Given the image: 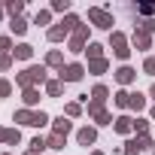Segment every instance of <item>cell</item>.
Returning <instances> with one entry per match:
<instances>
[{
  "label": "cell",
  "instance_id": "5",
  "mask_svg": "<svg viewBox=\"0 0 155 155\" xmlns=\"http://www.w3.org/2000/svg\"><path fill=\"white\" fill-rule=\"evenodd\" d=\"M85 64H79V61H70V64H64L61 70H58V79L67 85V82H82L85 79Z\"/></svg>",
  "mask_w": 155,
  "mask_h": 155
},
{
  "label": "cell",
  "instance_id": "12",
  "mask_svg": "<svg viewBox=\"0 0 155 155\" xmlns=\"http://www.w3.org/2000/svg\"><path fill=\"white\" fill-rule=\"evenodd\" d=\"M70 131H73V122H70L64 113H61L58 119H52V134H61V137H67Z\"/></svg>",
  "mask_w": 155,
  "mask_h": 155
},
{
  "label": "cell",
  "instance_id": "43",
  "mask_svg": "<svg viewBox=\"0 0 155 155\" xmlns=\"http://www.w3.org/2000/svg\"><path fill=\"white\" fill-rule=\"evenodd\" d=\"M149 122H155V107H152V110H149Z\"/></svg>",
  "mask_w": 155,
  "mask_h": 155
},
{
  "label": "cell",
  "instance_id": "25",
  "mask_svg": "<svg viewBox=\"0 0 155 155\" xmlns=\"http://www.w3.org/2000/svg\"><path fill=\"white\" fill-rule=\"evenodd\" d=\"M58 25H64V31H67V34H73L76 28H82V18L76 15V12H70V15H64V18H61Z\"/></svg>",
  "mask_w": 155,
  "mask_h": 155
},
{
  "label": "cell",
  "instance_id": "4",
  "mask_svg": "<svg viewBox=\"0 0 155 155\" xmlns=\"http://www.w3.org/2000/svg\"><path fill=\"white\" fill-rule=\"evenodd\" d=\"M88 21H91V28H101V31H110V34H113V25H116L113 12L104 9V6H88Z\"/></svg>",
  "mask_w": 155,
  "mask_h": 155
},
{
  "label": "cell",
  "instance_id": "40",
  "mask_svg": "<svg viewBox=\"0 0 155 155\" xmlns=\"http://www.w3.org/2000/svg\"><path fill=\"white\" fill-rule=\"evenodd\" d=\"M6 134H9V128H3V125H0V143H6Z\"/></svg>",
  "mask_w": 155,
  "mask_h": 155
},
{
  "label": "cell",
  "instance_id": "39",
  "mask_svg": "<svg viewBox=\"0 0 155 155\" xmlns=\"http://www.w3.org/2000/svg\"><path fill=\"white\" fill-rule=\"evenodd\" d=\"M12 64H15V58H12V55H0V73H9V70H12Z\"/></svg>",
  "mask_w": 155,
  "mask_h": 155
},
{
  "label": "cell",
  "instance_id": "41",
  "mask_svg": "<svg viewBox=\"0 0 155 155\" xmlns=\"http://www.w3.org/2000/svg\"><path fill=\"white\" fill-rule=\"evenodd\" d=\"M88 155H107V152H104V149H91Z\"/></svg>",
  "mask_w": 155,
  "mask_h": 155
},
{
  "label": "cell",
  "instance_id": "26",
  "mask_svg": "<svg viewBox=\"0 0 155 155\" xmlns=\"http://www.w3.org/2000/svg\"><path fill=\"white\" fill-rule=\"evenodd\" d=\"M34 25H40V28H52V9L46 6V9H37V15H34Z\"/></svg>",
  "mask_w": 155,
  "mask_h": 155
},
{
  "label": "cell",
  "instance_id": "45",
  "mask_svg": "<svg viewBox=\"0 0 155 155\" xmlns=\"http://www.w3.org/2000/svg\"><path fill=\"white\" fill-rule=\"evenodd\" d=\"M25 155H37V152H31V149H28V152H25Z\"/></svg>",
  "mask_w": 155,
  "mask_h": 155
},
{
  "label": "cell",
  "instance_id": "9",
  "mask_svg": "<svg viewBox=\"0 0 155 155\" xmlns=\"http://www.w3.org/2000/svg\"><path fill=\"white\" fill-rule=\"evenodd\" d=\"M155 43H152V37L149 34H140V31H134L131 34V49H137V52H149Z\"/></svg>",
  "mask_w": 155,
  "mask_h": 155
},
{
  "label": "cell",
  "instance_id": "30",
  "mask_svg": "<svg viewBox=\"0 0 155 155\" xmlns=\"http://www.w3.org/2000/svg\"><path fill=\"white\" fill-rule=\"evenodd\" d=\"M149 125H152L149 116H137V119H134V134H137V137H140V134H149Z\"/></svg>",
  "mask_w": 155,
  "mask_h": 155
},
{
  "label": "cell",
  "instance_id": "11",
  "mask_svg": "<svg viewBox=\"0 0 155 155\" xmlns=\"http://www.w3.org/2000/svg\"><path fill=\"white\" fill-rule=\"evenodd\" d=\"M40 88H25L21 91V104H25V110H37L40 107Z\"/></svg>",
  "mask_w": 155,
  "mask_h": 155
},
{
  "label": "cell",
  "instance_id": "37",
  "mask_svg": "<svg viewBox=\"0 0 155 155\" xmlns=\"http://www.w3.org/2000/svg\"><path fill=\"white\" fill-rule=\"evenodd\" d=\"M12 91H15V85L6 79V76H0V97H9Z\"/></svg>",
  "mask_w": 155,
  "mask_h": 155
},
{
  "label": "cell",
  "instance_id": "34",
  "mask_svg": "<svg viewBox=\"0 0 155 155\" xmlns=\"http://www.w3.org/2000/svg\"><path fill=\"white\" fill-rule=\"evenodd\" d=\"M134 31H140V34H149V37H152V34H155V18H140Z\"/></svg>",
  "mask_w": 155,
  "mask_h": 155
},
{
  "label": "cell",
  "instance_id": "36",
  "mask_svg": "<svg viewBox=\"0 0 155 155\" xmlns=\"http://www.w3.org/2000/svg\"><path fill=\"white\" fill-rule=\"evenodd\" d=\"M6 146H21V131H18V128H9V134H6Z\"/></svg>",
  "mask_w": 155,
  "mask_h": 155
},
{
  "label": "cell",
  "instance_id": "1",
  "mask_svg": "<svg viewBox=\"0 0 155 155\" xmlns=\"http://www.w3.org/2000/svg\"><path fill=\"white\" fill-rule=\"evenodd\" d=\"M49 82V67L46 64H28L21 73H15V85L25 91V88H40Z\"/></svg>",
  "mask_w": 155,
  "mask_h": 155
},
{
  "label": "cell",
  "instance_id": "22",
  "mask_svg": "<svg viewBox=\"0 0 155 155\" xmlns=\"http://www.w3.org/2000/svg\"><path fill=\"white\" fill-rule=\"evenodd\" d=\"M43 88H46V97H61V94H64V82L58 79V76H55V79H49Z\"/></svg>",
  "mask_w": 155,
  "mask_h": 155
},
{
  "label": "cell",
  "instance_id": "42",
  "mask_svg": "<svg viewBox=\"0 0 155 155\" xmlns=\"http://www.w3.org/2000/svg\"><path fill=\"white\" fill-rule=\"evenodd\" d=\"M149 97H152V101H155V82H152V85H149Z\"/></svg>",
  "mask_w": 155,
  "mask_h": 155
},
{
  "label": "cell",
  "instance_id": "2",
  "mask_svg": "<svg viewBox=\"0 0 155 155\" xmlns=\"http://www.w3.org/2000/svg\"><path fill=\"white\" fill-rule=\"evenodd\" d=\"M88 37H91V25L76 28V31L70 34V40H67V52H70V55H85V46L91 43Z\"/></svg>",
  "mask_w": 155,
  "mask_h": 155
},
{
  "label": "cell",
  "instance_id": "13",
  "mask_svg": "<svg viewBox=\"0 0 155 155\" xmlns=\"http://www.w3.org/2000/svg\"><path fill=\"white\" fill-rule=\"evenodd\" d=\"M64 116H67L70 122H73V119H82V116H85V107H82L79 101H67V104H64Z\"/></svg>",
  "mask_w": 155,
  "mask_h": 155
},
{
  "label": "cell",
  "instance_id": "7",
  "mask_svg": "<svg viewBox=\"0 0 155 155\" xmlns=\"http://www.w3.org/2000/svg\"><path fill=\"white\" fill-rule=\"evenodd\" d=\"M76 143L85 146V149L94 146V143H97V128H94V125H82L79 131H76Z\"/></svg>",
  "mask_w": 155,
  "mask_h": 155
},
{
  "label": "cell",
  "instance_id": "10",
  "mask_svg": "<svg viewBox=\"0 0 155 155\" xmlns=\"http://www.w3.org/2000/svg\"><path fill=\"white\" fill-rule=\"evenodd\" d=\"M88 101H91V104H97V107H107V101H110V88H107L104 82H97V85L88 91Z\"/></svg>",
  "mask_w": 155,
  "mask_h": 155
},
{
  "label": "cell",
  "instance_id": "6",
  "mask_svg": "<svg viewBox=\"0 0 155 155\" xmlns=\"http://www.w3.org/2000/svg\"><path fill=\"white\" fill-rule=\"evenodd\" d=\"M113 79L119 82V88H131V85L137 82V70H134L131 64H122V67L113 70Z\"/></svg>",
  "mask_w": 155,
  "mask_h": 155
},
{
  "label": "cell",
  "instance_id": "47",
  "mask_svg": "<svg viewBox=\"0 0 155 155\" xmlns=\"http://www.w3.org/2000/svg\"><path fill=\"white\" fill-rule=\"evenodd\" d=\"M152 155H155V146H152Z\"/></svg>",
  "mask_w": 155,
  "mask_h": 155
},
{
  "label": "cell",
  "instance_id": "27",
  "mask_svg": "<svg viewBox=\"0 0 155 155\" xmlns=\"http://www.w3.org/2000/svg\"><path fill=\"white\" fill-rule=\"evenodd\" d=\"M91 122H94V128H107V125H113V122H116V116H113V110H101Z\"/></svg>",
  "mask_w": 155,
  "mask_h": 155
},
{
  "label": "cell",
  "instance_id": "20",
  "mask_svg": "<svg viewBox=\"0 0 155 155\" xmlns=\"http://www.w3.org/2000/svg\"><path fill=\"white\" fill-rule=\"evenodd\" d=\"M146 104H149V97H146L143 91H131V107H128V110H134V113L140 116V113L146 110Z\"/></svg>",
  "mask_w": 155,
  "mask_h": 155
},
{
  "label": "cell",
  "instance_id": "44",
  "mask_svg": "<svg viewBox=\"0 0 155 155\" xmlns=\"http://www.w3.org/2000/svg\"><path fill=\"white\" fill-rule=\"evenodd\" d=\"M3 15H6V9H3V3H0V21H3Z\"/></svg>",
  "mask_w": 155,
  "mask_h": 155
},
{
  "label": "cell",
  "instance_id": "38",
  "mask_svg": "<svg viewBox=\"0 0 155 155\" xmlns=\"http://www.w3.org/2000/svg\"><path fill=\"white\" fill-rule=\"evenodd\" d=\"M143 73L146 76H155V55H146L143 58Z\"/></svg>",
  "mask_w": 155,
  "mask_h": 155
},
{
  "label": "cell",
  "instance_id": "3",
  "mask_svg": "<svg viewBox=\"0 0 155 155\" xmlns=\"http://www.w3.org/2000/svg\"><path fill=\"white\" fill-rule=\"evenodd\" d=\"M110 49H113V55H116L122 64H128V58H131V52H134V49H131V40H128L122 31H113V34H110Z\"/></svg>",
  "mask_w": 155,
  "mask_h": 155
},
{
  "label": "cell",
  "instance_id": "16",
  "mask_svg": "<svg viewBox=\"0 0 155 155\" xmlns=\"http://www.w3.org/2000/svg\"><path fill=\"white\" fill-rule=\"evenodd\" d=\"M85 70H88L91 76H104V73H110V61H107V58H97V61H88V64H85Z\"/></svg>",
  "mask_w": 155,
  "mask_h": 155
},
{
  "label": "cell",
  "instance_id": "14",
  "mask_svg": "<svg viewBox=\"0 0 155 155\" xmlns=\"http://www.w3.org/2000/svg\"><path fill=\"white\" fill-rule=\"evenodd\" d=\"M46 40H49V43H64V40H70V34L64 31V25H52V28L46 31Z\"/></svg>",
  "mask_w": 155,
  "mask_h": 155
},
{
  "label": "cell",
  "instance_id": "35",
  "mask_svg": "<svg viewBox=\"0 0 155 155\" xmlns=\"http://www.w3.org/2000/svg\"><path fill=\"white\" fill-rule=\"evenodd\" d=\"M143 149H140V143H137V137H131V140H125V146H122V155H140Z\"/></svg>",
  "mask_w": 155,
  "mask_h": 155
},
{
  "label": "cell",
  "instance_id": "8",
  "mask_svg": "<svg viewBox=\"0 0 155 155\" xmlns=\"http://www.w3.org/2000/svg\"><path fill=\"white\" fill-rule=\"evenodd\" d=\"M113 131H116V134H122V137L134 134V116H128V113L116 116V122H113Z\"/></svg>",
  "mask_w": 155,
  "mask_h": 155
},
{
  "label": "cell",
  "instance_id": "23",
  "mask_svg": "<svg viewBox=\"0 0 155 155\" xmlns=\"http://www.w3.org/2000/svg\"><path fill=\"white\" fill-rule=\"evenodd\" d=\"M46 125H52V116L46 113V110H34V119H31V128H46Z\"/></svg>",
  "mask_w": 155,
  "mask_h": 155
},
{
  "label": "cell",
  "instance_id": "33",
  "mask_svg": "<svg viewBox=\"0 0 155 155\" xmlns=\"http://www.w3.org/2000/svg\"><path fill=\"white\" fill-rule=\"evenodd\" d=\"M137 12L143 18H155V3H152V0H143V3H137Z\"/></svg>",
  "mask_w": 155,
  "mask_h": 155
},
{
  "label": "cell",
  "instance_id": "17",
  "mask_svg": "<svg viewBox=\"0 0 155 155\" xmlns=\"http://www.w3.org/2000/svg\"><path fill=\"white\" fill-rule=\"evenodd\" d=\"M28 28H31V21L21 15V18H9V34H15V37H25L28 34Z\"/></svg>",
  "mask_w": 155,
  "mask_h": 155
},
{
  "label": "cell",
  "instance_id": "21",
  "mask_svg": "<svg viewBox=\"0 0 155 155\" xmlns=\"http://www.w3.org/2000/svg\"><path fill=\"white\" fill-rule=\"evenodd\" d=\"M3 9H6L9 18H21V12H25V0H6Z\"/></svg>",
  "mask_w": 155,
  "mask_h": 155
},
{
  "label": "cell",
  "instance_id": "31",
  "mask_svg": "<svg viewBox=\"0 0 155 155\" xmlns=\"http://www.w3.org/2000/svg\"><path fill=\"white\" fill-rule=\"evenodd\" d=\"M28 149H31V152H37V155H43V152L49 149V146H46V137H43V134H37V137L28 143Z\"/></svg>",
  "mask_w": 155,
  "mask_h": 155
},
{
  "label": "cell",
  "instance_id": "18",
  "mask_svg": "<svg viewBox=\"0 0 155 155\" xmlns=\"http://www.w3.org/2000/svg\"><path fill=\"white\" fill-rule=\"evenodd\" d=\"M12 58H15V61H31V58H34V46H31V43H18V46L12 49Z\"/></svg>",
  "mask_w": 155,
  "mask_h": 155
},
{
  "label": "cell",
  "instance_id": "24",
  "mask_svg": "<svg viewBox=\"0 0 155 155\" xmlns=\"http://www.w3.org/2000/svg\"><path fill=\"white\" fill-rule=\"evenodd\" d=\"M46 146L52 149V155H58V152L67 146V137H61V134H49V137H46Z\"/></svg>",
  "mask_w": 155,
  "mask_h": 155
},
{
  "label": "cell",
  "instance_id": "46",
  "mask_svg": "<svg viewBox=\"0 0 155 155\" xmlns=\"http://www.w3.org/2000/svg\"><path fill=\"white\" fill-rule=\"evenodd\" d=\"M0 155H12V152H0Z\"/></svg>",
  "mask_w": 155,
  "mask_h": 155
},
{
  "label": "cell",
  "instance_id": "29",
  "mask_svg": "<svg viewBox=\"0 0 155 155\" xmlns=\"http://www.w3.org/2000/svg\"><path fill=\"white\" fill-rule=\"evenodd\" d=\"M85 55H88V61H97V58H104V46L91 40V43L85 46Z\"/></svg>",
  "mask_w": 155,
  "mask_h": 155
},
{
  "label": "cell",
  "instance_id": "28",
  "mask_svg": "<svg viewBox=\"0 0 155 155\" xmlns=\"http://www.w3.org/2000/svg\"><path fill=\"white\" fill-rule=\"evenodd\" d=\"M31 119H34V110H25V107H21V110L12 113V122H15V125H28V128H31Z\"/></svg>",
  "mask_w": 155,
  "mask_h": 155
},
{
  "label": "cell",
  "instance_id": "19",
  "mask_svg": "<svg viewBox=\"0 0 155 155\" xmlns=\"http://www.w3.org/2000/svg\"><path fill=\"white\" fill-rule=\"evenodd\" d=\"M113 107H116V110H128V107H131V91H128V88H119V91L113 94Z\"/></svg>",
  "mask_w": 155,
  "mask_h": 155
},
{
  "label": "cell",
  "instance_id": "32",
  "mask_svg": "<svg viewBox=\"0 0 155 155\" xmlns=\"http://www.w3.org/2000/svg\"><path fill=\"white\" fill-rule=\"evenodd\" d=\"M52 12H61V15H70V9H73V3L70 0H52V6H49Z\"/></svg>",
  "mask_w": 155,
  "mask_h": 155
},
{
  "label": "cell",
  "instance_id": "15",
  "mask_svg": "<svg viewBox=\"0 0 155 155\" xmlns=\"http://www.w3.org/2000/svg\"><path fill=\"white\" fill-rule=\"evenodd\" d=\"M46 67L61 70V67H64V52H61V49H49V52H46Z\"/></svg>",
  "mask_w": 155,
  "mask_h": 155
}]
</instances>
